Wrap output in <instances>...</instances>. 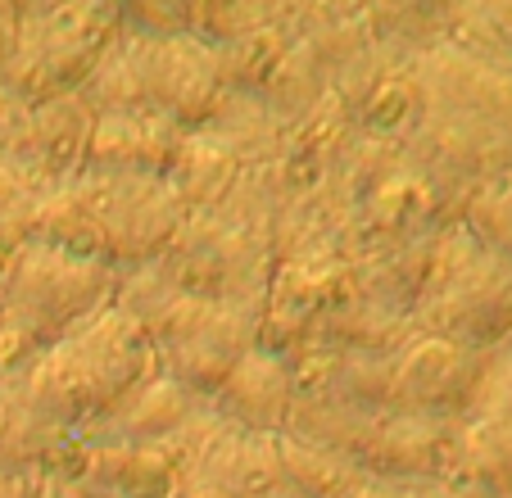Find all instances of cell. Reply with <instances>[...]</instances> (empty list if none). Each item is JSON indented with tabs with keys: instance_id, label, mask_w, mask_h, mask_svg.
<instances>
[{
	"instance_id": "cell-1",
	"label": "cell",
	"mask_w": 512,
	"mask_h": 498,
	"mask_svg": "<svg viewBox=\"0 0 512 498\" xmlns=\"http://www.w3.org/2000/svg\"><path fill=\"white\" fill-rule=\"evenodd\" d=\"M145 363V336L127 313H109L91 326L82 340L59 345L37 367V403L59 417H78L100 403H109L118 390L132 385V376Z\"/></svg>"
}]
</instances>
